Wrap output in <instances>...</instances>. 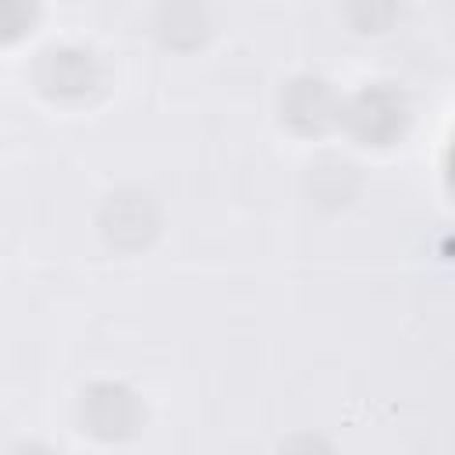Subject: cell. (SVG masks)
I'll return each instance as SVG.
<instances>
[{"label": "cell", "mask_w": 455, "mask_h": 455, "mask_svg": "<svg viewBox=\"0 0 455 455\" xmlns=\"http://www.w3.org/2000/svg\"><path fill=\"white\" fill-rule=\"evenodd\" d=\"M85 419H89V430L100 434V437L128 434L132 423H135L132 395H124L121 387H96L85 402Z\"/></svg>", "instance_id": "cell-1"}, {"label": "cell", "mask_w": 455, "mask_h": 455, "mask_svg": "<svg viewBox=\"0 0 455 455\" xmlns=\"http://www.w3.org/2000/svg\"><path fill=\"white\" fill-rule=\"evenodd\" d=\"M32 18V0H0V39L18 36Z\"/></svg>", "instance_id": "cell-2"}]
</instances>
